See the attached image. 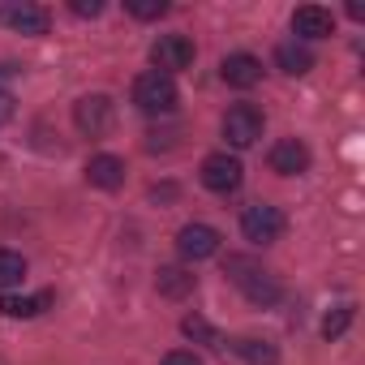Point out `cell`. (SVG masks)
<instances>
[{
	"label": "cell",
	"mask_w": 365,
	"mask_h": 365,
	"mask_svg": "<svg viewBox=\"0 0 365 365\" xmlns=\"http://www.w3.org/2000/svg\"><path fill=\"white\" fill-rule=\"evenodd\" d=\"M0 22L18 35H48V26H52L48 9L31 5V0H5V5H0Z\"/></svg>",
	"instance_id": "52a82bcc"
},
{
	"label": "cell",
	"mask_w": 365,
	"mask_h": 365,
	"mask_svg": "<svg viewBox=\"0 0 365 365\" xmlns=\"http://www.w3.org/2000/svg\"><path fill=\"white\" fill-rule=\"evenodd\" d=\"M309 168V146L301 142V138H279L275 146H271V172H279V176H301Z\"/></svg>",
	"instance_id": "8fae6325"
},
{
	"label": "cell",
	"mask_w": 365,
	"mask_h": 365,
	"mask_svg": "<svg viewBox=\"0 0 365 365\" xmlns=\"http://www.w3.org/2000/svg\"><path fill=\"white\" fill-rule=\"evenodd\" d=\"M348 327H352V305H339L322 318V339H339Z\"/></svg>",
	"instance_id": "ffe728a7"
},
{
	"label": "cell",
	"mask_w": 365,
	"mask_h": 365,
	"mask_svg": "<svg viewBox=\"0 0 365 365\" xmlns=\"http://www.w3.org/2000/svg\"><path fill=\"white\" fill-rule=\"evenodd\" d=\"M194 39L190 35H159L155 43H150V65H155V73H163V78H172L176 69H190L194 65Z\"/></svg>",
	"instance_id": "277c9868"
},
{
	"label": "cell",
	"mask_w": 365,
	"mask_h": 365,
	"mask_svg": "<svg viewBox=\"0 0 365 365\" xmlns=\"http://www.w3.org/2000/svg\"><path fill=\"white\" fill-rule=\"evenodd\" d=\"M176 250H180V258L202 262V258L220 254V232L211 224H185V228L176 232Z\"/></svg>",
	"instance_id": "9c48e42d"
},
{
	"label": "cell",
	"mask_w": 365,
	"mask_h": 365,
	"mask_svg": "<svg viewBox=\"0 0 365 365\" xmlns=\"http://www.w3.org/2000/svg\"><path fill=\"white\" fill-rule=\"evenodd\" d=\"M52 305V292H39V297H0V314L9 318H35Z\"/></svg>",
	"instance_id": "e0dca14e"
},
{
	"label": "cell",
	"mask_w": 365,
	"mask_h": 365,
	"mask_svg": "<svg viewBox=\"0 0 365 365\" xmlns=\"http://www.w3.org/2000/svg\"><path fill=\"white\" fill-rule=\"evenodd\" d=\"M73 125L86 133V138H103L112 125H116V103L108 95H82L73 103Z\"/></svg>",
	"instance_id": "5b68a950"
},
{
	"label": "cell",
	"mask_w": 365,
	"mask_h": 365,
	"mask_svg": "<svg viewBox=\"0 0 365 365\" xmlns=\"http://www.w3.org/2000/svg\"><path fill=\"white\" fill-rule=\"evenodd\" d=\"M232 352H237L241 361H250V365H275V361H279V348H275L271 339H258V335L232 339Z\"/></svg>",
	"instance_id": "9a60e30c"
},
{
	"label": "cell",
	"mask_w": 365,
	"mask_h": 365,
	"mask_svg": "<svg viewBox=\"0 0 365 365\" xmlns=\"http://www.w3.org/2000/svg\"><path fill=\"white\" fill-rule=\"evenodd\" d=\"M224 275H232V284L245 292V301H250V305H275V301L284 297L279 279H275V275H267L262 267H254L250 258H228Z\"/></svg>",
	"instance_id": "6da1fadb"
},
{
	"label": "cell",
	"mask_w": 365,
	"mask_h": 365,
	"mask_svg": "<svg viewBox=\"0 0 365 365\" xmlns=\"http://www.w3.org/2000/svg\"><path fill=\"white\" fill-rule=\"evenodd\" d=\"M176 82L172 78H163V73H142L138 82H133V103H138V112H146V116H168V112H176Z\"/></svg>",
	"instance_id": "7a4b0ae2"
},
{
	"label": "cell",
	"mask_w": 365,
	"mask_h": 365,
	"mask_svg": "<svg viewBox=\"0 0 365 365\" xmlns=\"http://www.w3.org/2000/svg\"><path fill=\"white\" fill-rule=\"evenodd\" d=\"M9 116H14V95H9V91H0V125H5Z\"/></svg>",
	"instance_id": "cb8c5ba5"
},
{
	"label": "cell",
	"mask_w": 365,
	"mask_h": 365,
	"mask_svg": "<svg viewBox=\"0 0 365 365\" xmlns=\"http://www.w3.org/2000/svg\"><path fill=\"white\" fill-rule=\"evenodd\" d=\"M180 331H185L190 339H198V344H215V348H220V331H215L202 314H190L185 322H180Z\"/></svg>",
	"instance_id": "d6986e66"
},
{
	"label": "cell",
	"mask_w": 365,
	"mask_h": 365,
	"mask_svg": "<svg viewBox=\"0 0 365 365\" xmlns=\"http://www.w3.org/2000/svg\"><path fill=\"white\" fill-rule=\"evenodd\" d=\"M292 31H297L301 39H327V35H335V18H331V9L301 5V9L292 14Z\"/></svg>",
	"instance_id": "7c38bea8"
},
{
	"label": "cell",
	"mask_w": 365,
	"mask_h": 365,
	"mask_svg": "<svg viewBox=\"0 0 365 365\" xmlns=\"http://www.w3.org/2000/svg\"><path fill=\"white\" fill-rule=\"evenodd\" d=\"M26 279V258L18 250H0V288H14Z\"/></svg>",
	"instance_id": "ac0fdd59"
},
{
	"label": "cell",
	"mask_w": 365,
	"mask_h": 365,
	"mask_svg": "<svg viewBox=\"0 0 365 365\" xmlns=\"http://www.w3.org/2000/svg\"><path fill=\"white\" fill-rule=\"evenodd\" d=\"M262 112L254 108V103H237V108H228V116H224V138L237 146V150H245V146H254L258 138H262Z\"/></svg>",
	"instance_id": "8992f818"
},
{
	"label": "cell",
	"mask_w": 365,
	"mask_h": 365,
	"mask_svg": "<svg viewBox=\"0 0 365 365\" xmlns=\"http://www.w3.org/2000/svg\"><path fill=\"white\" fill-rule=\"evenodd\" d=\"M69 9H73L78 18H99V14H103V0H69Z\"/></svg>",
	"instance_id": "7402d4cb"
},
{
	"label": "cell",
	"mask_w": 365,
	"mask_h": 365,
	"mask_svg": "<svg viewBox=\"0 0 365 365\" xmlns=\"http://www.w3.org/2000/svg\"><path fill=\"white\" fill-rule=\"evenodd\" d=\"M284 228H288V224H284V211H279V207L254 202V207L241 211V237L254 241V245H271V241H279Z\"/></svg>",
	"instance_id": "3957f363"
},
{
	"label": "cell",
	"mask_w": 365,
	"mask_h": 365,
	"mask_svg": "<svg viewBox=\"0 0 365 365\" xmlns=\"http://www.w3.org/2000/svg\"><path fill=\"white\" fill-rule=\"evenodd\" d=\"M220 78H224L228 86H237V91H250V86L262 82V61L250 56V52H232V56H224Z\"/></svg>",
	"instance_id": "30bf717a"
},
{
	"label": "cell",
	"mask_w": 365,
	"mask_h": 365,
	"mask_svg": "<svg viewBox=\"0 0 365 365\" xmlns=\"http://www.w3.org/2000/svg\"><path fill=\"white\" fill-rule=\"evenodd\" d=\"M125 9H129L133 18L150 22V18H163V14H168V0H125Z\"/></svg>",
	"instance_id": "44dd1931"
},
{
	"label": "cell",
	"mask_w": 365,
	"mask_h": 365,
	"mask_svg": "<svg viewBox=\"0 0 365 365\" xmlns=\"http://www.w3.org/2000/svg\"><path fill=\"white\" fill-rule=\"evenodd\" d=\"M155 284H159V292L172 297V301H180V297H190V292H194V275H190V271H180V267H159Z\"/></svg>",
	"instance_id": "2e32d148"
},
{
	"label": "cell",
	"mask_w": 365,
	"mask_h": 365,
	"mask_svg": "<svg viewBox=\"0 0 365 365\" xmlns=\"http://www.w3.org/2000/svg\"><path fill=\"white\" fill-rule=\"evenodd\" d=\"M86 180L95 190H120L125 185V159H116V155H95L91 163H86Z\"/></svg>",
	"instance_id": "4fadbf2b"
},
{
	"label": "cell",
	"mask_w": 365,
	"mask_h": 365,
	"mask_svg": "<svg viewBox=\"0 0 365 365\" xmlns=\"http://www.w3.org/2000/svg\"><path fill=\"white\" fill-rule=\"evenodd\" d=\"M275 65H279L284 73L301 78V73H309V69H314V52H309L305 43L288 39V43H279V48H275Z\"/></svg>",
	"instance_id": "5bb4252c"
},
{
	"label": "cell",
	"mask_w": 365,
	"mask_h": 365,
	"mask_svg": "<svg viewBox=\"0 0 365 365\" xmlns=\"http://www.w3.org/2000/svg\"><path fill=\"white\" fill-rule=\"evenodd\" d=\"M241 159L237 155H228V150H215V155H207L202 159V185L211 190V194H232L237 185H241Z\"/></svg>",
	"instance_id": "ba28073f"
},
{
	"label": "cell",
	"mask_w": 365,
	"mask_h": 365,
	"mask_svg": "<svg viewBox=\"0 0 365 365\" xmlns=\"http://www.w3.org/2000/svg\"><path fill=\"white\" fill-rule=\"evenodd\" d=\"M163 365H202V356H198V352H185V348H176V352L163 356Z\"/></svg>",
	"instance_id": "603a6c76"
}]
</instances>
